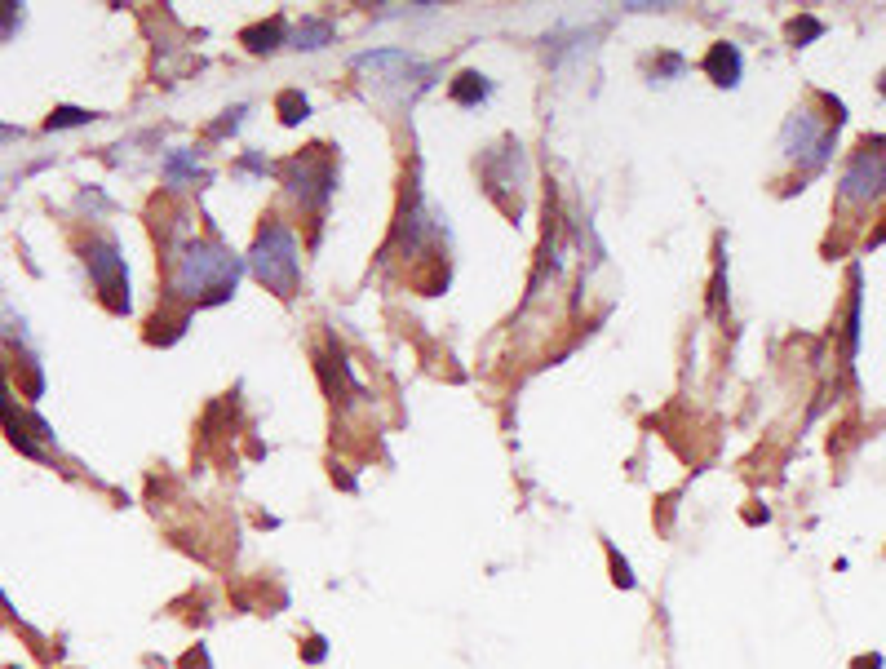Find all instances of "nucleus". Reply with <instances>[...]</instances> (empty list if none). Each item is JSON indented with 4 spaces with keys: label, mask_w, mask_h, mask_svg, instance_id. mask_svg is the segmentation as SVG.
<instances>
[{
    "label": "nucleus",
    "mask_w": 886,
    "mask_h": 669,
    "mask_svg": "<svg viewBox=\"0 0 886 669\" xmlns=\"http://www.w3.org/2000/svg\"><path fill=\"white\" fill-rule=\"evenodd\" d=\"M235 275H240V262L226 249H218V244L195 240L178 257V293L195 297V302H222V297H231Z\"/></svg>",
    "instance_id": "nucleus-1"
},
{
    "label": "nucleus",
    "mask_w": 886,
    "mask_h": 669,
    "mask_svg": "<svg viewBox=\"0 0 886 669\" xmlns=\"http://www.w3.org/2000/svg\"><path fill=\"white\" fill-rule=\"evenodd\" d=\"M253 271L257 280L266 288H275L280 297H288L297 288V244H293V231L280 222H271L253 244Z\"/></svg>",
    "instance_id": "nucleus-2"
},
{
    "label": "nucleus",
    "mask_w": 886,
    "mask_h": 669,
    "mask_svg": "<svg viewBox=\"0 0 886 669\" xmlns=\"http://www.w3.org/2000/svg\"><path fill=\"white\" fill-rule=\"evenodd\" d=\"M886 191V138H864L842 173L838 200L842 204H869Z\"/></svg>",
    "instance_id": "nucleus-3"
},
{
    "label": "nucleus",
    "mask_w": 886,
    "mask_h": 669,
    "mask_svg": "<svg viewBox=\"0 0 886 669\" xmlns=\"http://www.w3.org/2000/svg\"><path fill=\"white\" fill-rule=\"evenodd\" d=\"M833 142H838V125H820V116H811V111H793L780 133V151L789 160H802L807 169H820L829 160Z\"/></svg>",
    "instance_id": "nucleus-4"
},
{
    "label": "nucleus",
    "mask_w": 886,
    "mask_h": 669,
    "mask_svg": "<svg viewBox=\"0 0 886 669\" xmlns=\"http://www.w3.org/2000/svg\"><path fill=\"white\" fill-rule=\"evenodd\" d=\"M85 266L94 275L98 293L107 297L111 311H129V275H125V257H120L116 240H94L85 249Z\"/></svg>",
    "instance_id": "nucleus-5"
},
{
    "label": "nucleus",
    "mask_w": 886,
    "mask_h": 669,
    "mask_svg": "<svg viewBox=\"0 0 886 669\" xmlns=\"http://www.w3.org/2000/svg\"><path fill=\"white\" fill-rule=\"evenodd\" d=\"M705 71H709V80L723 85V89L740 85V49L727 45V40H718V45L705 54Z\"/></svg>",
    "instance_id": "nucleus-6"
},
{
    "label": "nucleus",
    "mask_w": 886,
    "mask_h": 669,
    "mask_svg": "<svg viewBox=\"0 0 886 669\" xmlns=\"http://www.w3.org/2000/svg\"><path fill=\"white\" fill-rule=\"evenodd\" d=\"M483 94H488V85H483V76H475V71L457 76V85H452V98L457 102H479Z\"/></svg>",
    "instance_id": "nucleus-7"
},
{
    "label": "nucleus",
    "mask_w": 886,
    "mask_h": 669,
    "mask_svg": "<svg viewBox=\"0 0 886 669\" xmlns=\"http://www.w3.org/2000/svg\"><path fill=\"white\" fill-rule=\"evenodd\" d=\"M89 120H94V116H89V111H80V107H58L54 116L45 120V129H71V125H89Z\"/></svg>",
    "instance_id": "nucleus-8"
},
{
    "label": "nucleus",
    "mask_w": 886,
    "mask_h": 669,
    "mask_svg": "<svg viewBox=\"0 0 886 669\" xmlns=\"http://www.w3.org/2000/svg\"><path fill=\"white\" fill-rule=\"evenodd\" d=\"M789 36H793V40H798V45H802V40H816V36H824V27L816 23V18H807V14H802L798 23L789 27Z\"/></svg>",
    "instance_id": "nucleus-9"
},
{
    "label": "nucleus",
    "mask_w": 886,
    "mask_h": 669,
    "mask_svg": "<svg viewBox=\"0 0 886 669\" xmlns=\"http://www.w3.org/2000/svg\"><path fill=\"white\" fill-rule=\"evenodd\" d=\"M18 18H23V5H0V40H5L9 32L18 27Z\"/></svg>",
    "instance_id": "nucleus-10"
}]
</instances>
